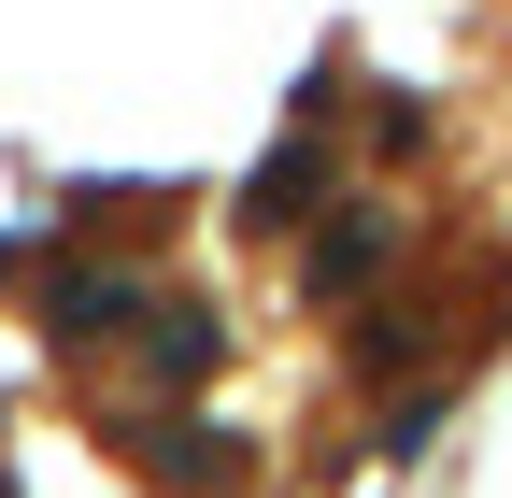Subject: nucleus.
<instances>
[{
    "mask_svg": "<svg viewBox=\"0 0 512 498\" xmlns=\"http://www.w3.org/2000/svg\"><path fill=\"white\" fill-rule=\"evenodd\" d=\"M370 257H384V228H370V214H342V228H313V299H342V285H356Z\"/></svg>",
    "mask_w": 512,
    "mask_h": 498,
    "instance_id": "f257e3e1",
    "label": "nucleus"
}]
</instances>
